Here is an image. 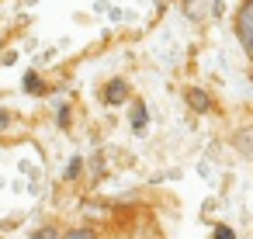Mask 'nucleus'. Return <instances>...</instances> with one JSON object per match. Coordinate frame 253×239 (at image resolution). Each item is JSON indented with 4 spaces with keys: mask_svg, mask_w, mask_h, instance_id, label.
Returning <instances> with one entry per match:
<instances>
[{
    "mask_svg": "<svg viewBox=\"0 0 253 239\" xmlns=\"http://www.w3.org/2000/svg\"><path fill=\"white\" fill-rule=\"evenodd\" d=\"M25 87H28V90H42V80H39L35 73H28V77H25Z\"/></svg>",
    "mask_w": 253,
    "mask_h": 239,
    "instance_id": "7",
    "label": "nucleus"
},
{
    "mask_svg": "<svg viewBox=\"0 0 253 239\" xmlns=\"http://www.w3.org/2000/svg\"><path fill=\"white\" fill-rule=\"evenodd\" d=\"M187 101H191V108H198V111H205V108H208L205 90H191V94H187Z\"/></svg>",
    "mask_w": 253,
    "mask_h": 239,
    "instance_id": "4",
    "label": "nucleus"
},
{
    "mask_svg": "<svg viewBox=\"0 0 253 239\" xmlns=\"http://www.w3.org/2000/svg\"><path fill=\"white\" fill-rule=\"evenodd\" d=\"M7 125V111H0V128H4Z\"/></svg>",
    "mask_w": 253,
    "mask_h": 239,
    "instance_id": "9",
    "label": "nucleus"
},
{
    "mask_svg": "<svg viewBox=\"0 0 253 239\" xmlns=\"http://www.w3.org/2000/svg\"><path fill=\"white\" fill-rule=\"evenodd\" d=\"M125 94H128L125 80H115V83H108V87H104V101H108V104H122V101H125Z\"/></svg>",
    "mask_w": 253,
    "mask_h": 239,
    "instance_id": "2",
    "label": "nucleus"
},
{
    "mask_svg": "<svg viewBox=\"0 0 253 239\" xmlns=\"http://www.w3.org/2000/svg\"><path fill=\"white\" fill-rule=\"evenodd\" d=\"M215 239H232V229H225V225H218V229H215Z\"/></svg>",
    "mask_w": 253,
    "mask_h": 239,
    "instance_id": "8",
    "label": "nucleus"
},
{
    "mask_svg": "<svg viewBox=\"0 0 253 239\" xmlns=\"http://www.w3.org/2000/svg\"><path fill=\"white\" fill-rule=\"evenodd\" d=\"M132 128H135V132H146V108H142V104L132 108Z\"/></svg>",
    "mask_w": 253,
    "mask_h": 239,
    "instance_id": "3",
    "label": "nucleus"
},
{
    "mask_svg": "<svg viewBox=\"0 0 253 239\" xmlns=\"http://www.w3.org/2000/svg\"><path fill=\"white\" fill-rule=\"evenodd\" d=\"M28 239H59V232H56L52 225H42V229H35Z\"/></svg>",
    "mask_w": 253,
    "mask_h": 239,
    "instance_id": "5",
    "label": "nucleus"
},
{
    "mask_svg": "<svg viewBox=\"0 0 253 239\" xmlns=\"http://www.w3.org/2000/svg\"><path fill=\"white\" fill-rule=\"evenodd\" d=\"M236 39L246 52L253 49V0H246L239 7V14H236Z\"/></svg>",
    "mask_w": 253,
    "mask_h": 239,
    "instance_id": "1",
    "label": "nucleus"
},
{
    "mask_svg": "<svg viewBox=\"0 0 253 239\" xmlns=\"http://www.w3.org/2000/svg\"><path fill=\"white\" fill-rule=\"evenodd\" d=\"M63 239H97V232L94 229H70Z\"/></svg>",
    "mask_w": 253,
    "mask_h": 239,
    "instance_id": "6",
    "label": "nucleus"
}]
</instances>
